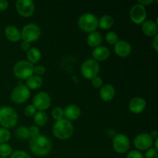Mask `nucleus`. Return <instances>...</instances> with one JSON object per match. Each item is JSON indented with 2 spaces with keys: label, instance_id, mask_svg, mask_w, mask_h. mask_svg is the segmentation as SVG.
I'll list each match as a JSON object with an SVG mask.
<instances>
[{
  "label": "nucleus",
  "instance_id": "obj_11",
  "mask_svg": "<svg viewBox=\"0 0 158 158\" xmlns=\"http://www.w3.org/2000/svg\"><path fill=\"white\" fill-rule=\"evenodd\" d=\"M154 139L148 133H142L136 136L134 140V144L137 151H147L152 148L154 144Z\"/></svg>",
  "mask_w": 158,
  "mask_h": 158
},
{
  "label": "nucleus",
  "instance_id": "obj_28",
  "mask_svg": "<svg viewBox=\"0 0 158 158\" xmlns=\"http://www.w3.org/2000/svg\"><path fill=\"white\" fill-rule=\"evenodd\" d=\"M11 133L9 129L4 127H0V144L6 143L10 140Z\"/></svg>",
  "mask_w": 158,
  "mask_h": 158
},
{
  "label": "nucleus",
  "instance_id": "obj_30",
  "mask_svg": "<svg viewBox=\"0 0 158 158\" xmlns=\"http://www.w3.org/2000/svg\"><path fill=\"white\" fill-rule=\"evenodd\" d=\"M52 117L56 121L63 119L64 117V112H63V108L60 107V106H56L55 108H53V110H52Z\"/></svg>",
  "mask_w": 158,
  "mask_h": 158
},
{
  "label": "nucleus",
  "instance_id": "obj_32",
  "mask_svg": "<svg viewBox=\"0 0 158 158\" xmlns=\"http://www.w3.org/2000/svg\"><path fill=\"white\" fill-rule=\"evenodd\" d=\"M10 158H31V157L26 151H16L12 152L10 155Z\"/></svg>",
  "mask_w": 158,
  "mask_h": 158
},
{
  "label": "nucleus",
  "instance_id": "obj_25",
  "mask_svg": "<svg viewBox=\"0 0 158 158\" xmlns=\"http://www.w3.org/2000/svg\"><path fill=\"white\" fill-rule=\"evenodd\" d=\"M33 120L37 127H43L48 121L47 114L44 111H36L33 116Z\"/></svg>",
  "mask_w": 158,
  "mask_h": 158
},
{
  "label": "nucleus",
  "instance_id": "obj_14",
  "mask_svg": "<svg viewBox=\"0 0 158 158\" xmlns=\"http://www.w3.org/2000/svg\"><path fill=\"white\" fill-rule=\"evenodd\" d=\"M132 51V46L129 42L126 40H119L114 45V52L120 57H127Z\"/></svg>",
  "mask_w": 158,
  "mask_h": 158
},
{
  "label": "nucleus",
  "instance_id": "obj_37",
  "mask_svg": "<svg viewBox=\"0 0 158 158\" xmlns=\"http://www.w3.org/2000/svg\"><path fill=\"white\" fill-rule=\"evenodd\" d=\"M126 158H144V157H143V154H141L139 151L133 150L128 153Z\"/></svg>",
  "mask_w": 158,
  "mask_h": 158
},
{
  "label": "nucleus",
  "instance_id": "obj_35",
  "mask_svg": "<svg viewBox=\"0 0 158 158\" xmlns=\"http://www.w3.org/2000/svg\"><path fill=\"white\" fill-rule=\"evenodd\" d=\"M144 158H158V152L154 148H151L150 149L147 150L145 155L143 156Z\"/></svg>",
  "mask_w": 158,
  "mask_h": 158
},
{
  "label": "nucleus",
  "instance_id": "obj_18",
  "mask_svg": "<svg viewBox=\"0 0 158 158\" xmlns=\"http://www.w3.org/2000/svg\"><path fill=\"white\" fill-rule=\"evenodd\" d=\"M110 51L105 46H97L94 48L92 52L93 59L97 62L106 60L110 56Z\"/></svg>",
  "mask_w": 158,
  "mask_h": 158
},
{
  "label": "nucleus",
  "instance_id": "obj_10",
  "mask_svg": "<svg viewBox=\"0 0 158 158\" xmlns=\"http://www.w3.org/2000/svg\"><path fill=\"white\" fill-rule=\"evenodd\" d=\"M51 104V98L49 94L45 91L37 93L32 100V105L36 110L43 111L48 109Z\"/></svg>",
  "mask_w": 158,
  "mask_h": 158
},
{
  "label": "nucleus",
  "instance_id": "obj_3",
  "mask_svg": "<svg viewBox=\"0 0 158 158\" xmlns=\"http://www.w3.org/2000/svg\"><path fill=\"white\" fill-rule=\"evenodd\" d=\"M19 116L13 107L5 106L0 108V125L2 127L9 129L16 125Z\"/></svg>",
  "mask_w": 158,
  "mask_h": 158
},
{
  "label": "nucleus",
  "instance_id": "obj_1",
  "mask_svg": "<svg viewBox=\"0 0 158 158\" xmlns=\"http://www.w3.org/2000/svg\"><path fill=\"white\" fill-rule=\"evenodd\" d=\"M29 148L37 156H46L52 150V142L49 137L40 134L39 137L29 140Z\"/></svg>",
  "mask_w": 158,
  "mask_h": 158
},
{
  "label": "nucleus",
  "instance_id": "obj_23",
  "mask_svg": "<svg viewBox=\"0 0 158 158\" xmlns=\"http://www.w3.org/2000/svg\"><path fill=\"white\" fill-rule=\"evenodd\" d=\"M26 56L28 61L32 64H34L40 61L41 59V52L36 47H30V49L26 52Z\"/></svg>",
  "mask_w": 158,
  "mask_h": 158
},
{
  "label": "nucleus",
  "instance_id": "obj_16",
  "mask_svg": "<svg viewBox=\"0 0 158 158\" xmlns=\"http://www.w3.org/2000/svg\"><path fill=\"white\" fill-rule=\"evenodd\" d=\"M63 112H64V117L69 121L77 120L81 115L80 108L75 104H69L66 106L63 110Z\"/></svg>",
  "mask_w": 158,
  "mask_h": 158
},
{
  "label": "nucleus",
  "instance_id": "obj_7",
  "mask_svg": "<svg viewBox=\"0 0 158 158\" xmlns=\"http://www.w3.org/2000/svg\"><path fill=\"white\" fill-rule=\"evenodd\" d=\"M21 32V39L23 41L30 43L39 40L41 35V29L38 25L35 23H29L25 25Z\"/></svg>",
  "mask_w": 158,
  "mask_h": 158
},
{
  "label": "nucleus",
  "instance_id": "obj_27",
  "mask_svg": "<svg viewBox=\"0 0 158 158\" xmlns=\"http://www.w3.org/2000/svg\"><path fill=\"white\" fill-rule=\"evenodd\" d=\"M12 152L13 151L12 147L7 143L0 144V157L7 158V157H9L12 154Z\"/></svg>",
  "mask_w": 158,
  "mask_h": 158
},
{
  "label": "nucleus",
  "instance_id": "obj_22",
  "mask_svg": "<svg viewBox=\"0 0 158 158\" xmlns=\"http://www.w3.org/2000/svg\"><path fill=\"white\" fill-rule=\"evenodd\" d=\"M43 80L41 77L33 74L26 80V86L29 89H39L43 85Z\"/></svg>",
  "mask_w": 158,
  "mask_h": 158
},
{
  "label": "nucleus",
  "instance_id": "obj_6",
  "mask_svg": "<svg viewBox=\"0 0 158 158\" xmlns=\"http://www.w3.org/2000/svg\"><path fill=\"white\" fill-rule=\"evenodd\" d=\"M100 66L99 62L96 61L94 59H87L81 65L80 72L84 78L88 80H92L94 77H97L100 73Z\"/></svg>",
  "mask_w": 158,
  "mask_h": 158
},
{
  "label": "nucleus",
  "instance_id": "obj_12",
  "mask_svg": "<svg viewBox=\"0 0 158 158\" xmlns=\"http://www.w3.org/2000/svg\"><path fill=\"white\" fill-rule=\"evenodd\" d=\"M130 18L136 24H142L147 18L146 8L139 3L134 5L130 10Z\"/></svg>",
  "mask_w": 158,
  "mask_h": 158
},
{
  "label": "nucleus",
  "instance_id": "obj_21",
  "mask_svg": "<svg viewBox=\"0 0 158 158\" xmlns=\"http://www.w3.org/2000/svg\"><path fill=\"white\" fill-rule=\"evenodd\" d=\"M86 42H87L88 46H89L90 47L96 48L99 46H101V43L103 42V37H102L100 32H97V31H94V32L89 33Z\"/></svg>",
  "mask_w": 158,
  "mask_h": 158
},
{
  "label": "nucleus",
  "instance_id": "obj_44",
  "mask_svg": "<svg viewBox=\"0 0 158 158\" xmlns=\"http://www.w3.org/2000/svg\"><path fill=\"white\" fill-rule=\"evenodd\" d=\"M0 158H6V157H0Z\"/></svg>",
  "mask_w": 158,
  "mask_h": 158
},
{
  "label": "nucleus",
  "instance_id": "obj_2",
  "mask_svg": "<svg viewBox=\"0 0 158 158\" xmlns=\"http://www.w3.org/2000/svg\"><path fill=\"white\" fill-rule=\"evenodd\" d=\"M74 132V127L71 121L63 118L56 121L52 127V134L60 140H66L70 138Z\"/></svg>",
  "mask_w": 158,
  "mask_h": 158
},
{
  "label": "nucleus",
  "instance_id": "obj_33",
  "mask_svg": "<svg viewBox=\"0 0 158 158\" xmlns=\"http://www.w3.org/2000/svg\"><path fill=\"white\" fill-rule=\"evenodd\" d=\"M91 83H92V86H94V88H101V86L103 85V80L102 79V77H94L91 80Z\"/></svg>",
  "mask_w": 158,
  "mask_h": 158
},
{
  "label": "nucleus",
  "instance_id": "obj_31",
  "mask_svg": "<svg viewBox=\"0 0 158 158\" xmlns=\"http://www.w3.org/2000/svg\"><path fill=\"white\" fill-rule=\"evenodd\" d=\"M29 138L30 139H33L35 138V137H39V136L40 135V127H37L36 125H32V126L29 127Z\"/></svg>",
  "mask_w": 158,
  "mask_h": 158
},
{
  "label": "nucleus",
  "instance_id": "obj_15",
  "mask_svg": "<svg viewBox=\"0 0 158 158\" xmlns=\"http://www.w3.org/2000/svg\"><path fill=\"white\" fill-rule=\"evenodd\" d=\"M147 106V102L143 97H136L131 99L129 103V109L131 113L139 114L143 112Z\"/></svg>",
  "mask_w": 158,
  "mask_h": 158
},
{
  "label": "nucleus",
  "instance_id": "obj_29",
  "mask_svg": "<svg viewBox=\"0 0 158 158\" xmlns=\"http://www.w3.org/2000/svg\"><path fill=\"white\" fill-rule=\"evenodd\" d=\"M106 40L109 44L115 45L119 41V36L115 32L110 31L106 34Z\"/></svg>",
  "mask_w": 158,
  "mask_h": 158
},
{
  "label": "nucleus",
  "instance_id": "obj_13",
  "mask_svg": "<svg viewBox=\"0 0 158 158\" xmlns=\"http://www.w3.org/2000/svg\"><path fill=\"white\" fill-rule=\"evenodd\" d=\"M35 3L32 0H18L15 9L21 16L29 17L35 12Z\"/></svg>",
  "mask_w": 158,
  "mask_h": 158
},
{
  "label": "nucleus",
  "instance_id": "obj_24",
  "mask_svg": "<svg viewBox=\"0 0 158 158\" xmlns=\"http://www.w3.org/2000/svg\"><path fill=\"white\" fill-rule=\"evenodd\" d=\"M114 19L111 15H103L98 19V26L102 29H108L113 26Z\"/></svg>",
  "mask_w": 158,
  "mask_h": 158
},
{
  "label": "nucleus",
  "instance_id": "obj_42",
  "mask_svg": "<svg viewBox=\"0 0 158 158\" xmlns=\"http://www.w3.org/2000/svg\"><path fill=\"white\" fill-rule=\"evenodd\" d=\"M150 135L151 136V137H152L153 139L158 138V132L157 131H155V130H154V131H151V133L150 134Z\"/></svg>",
  "mask_w": 158,
  "mask_h": 158
},
{
  "label": "nucleus",
  "instance_id": "obj_19",
  "mask_svg": "<svg viewBox=\"0 0 158 158\" xmlns=\"http://www.w3.org/2000/svg\"><path fill=\"white\" fill-rule=\"evenodd\" d=\"M5 35L6 39L11 42H17L21 40V32L13 25L6 26L5 29Z\"/></svg>",
  "mask_w": 158,
  "mask_h": 158
},
{
  "label": "nucleus",
  "instance_id": "obj_9",
  "mask_svg": "<svg viewBox=\"0 0 158 158\" xmlns=\"http://www.w3.org/2000/svg\"><path fill=\"white\" fill-rule=\"evenodd\" d=\"M131 147V142L127 136L123 134H117L113 139V148L119 154L127 152Z\"/></svg>",
  "mask_w": 158,
  "mask_h": 158
},
{
  "label": "nucleus",
  "instance_id": "obj_8",
  "mask_svg": "<svg viewBox=\"0 0 158 158\" xmlns=\"http://www.w3.org/2000/svg\"><path fill=\"white\" fill-rule=\"evenodd\" d=\"M30 97V89L26 85H19L12 89L10 94V98L14 103H25Z\"/></svg>",
  "mask_w": 158,
  "mask_h": 158
},
{
  "label": "nucleus",
  "instance_id": "obj_26",
  "mask_svg": "<svg viewBox=\"0 0 158 158\" xmlns=\"http://www.w3.org/2000/svg\"><path fill=\"white\" fill-rule=\"evenodd\" d=\"M15 136L22 140H28L29 138V128L25 126H20L15 131Z\"/></svg>",
  "mask_w": 158,
  "mask_h": 158
},
{
  "label": "nucleus",
  "instance_id": "obj_36",
  "mask_svg": "<svg viewBox=\"0 0 158 158\" xmlns=\"http://www.w3.org/2000/svg\"><path fill=\"white\" fill-rule=\"evenodd\" d=\"M46 67L43 65H38V66H34V70H33V73H35V75L37 76H43V74H45L46 73Z\"/></svg>",
  "mask_w": 158,
  "mask_h": 158
},
{
  "label": "nucleus",
  "instance_id": "obj_20",
  "mask_svg": "<svg viewBox=\"0 0 158 158\" xmlns=\"http://www.w3.org/2000/svg\"><path fill=\"white\" fill-rule=\"evenodd\" d=\"M142 31L148 36H154L157 35L158 31L157 23L151 19L145 20L142 23Z\"/></svg>",
  "mask_w": 158,
  "mask_h": 158
},
{
  "label": "nucleus",
  "instance_id": "obj_34",
  "mask_svg": "<svg viewBox=\"0 0 158 158\" xmlns=\"http://www.w3.org/2000/svg\"><path fill=\"white\" fill-rule=\"evenodd\" d=\"M24 113L27 117H33L35 113H36V109L32 104H29L26 106L24 110Z\"/></svg>",
  "mask_w": 158,
  "mask_h": 158
},
{
  "label": "nucleus",
  "instance_id": "obj_40",
  "mask_svg": "<svg viewBox=\"0 0 158 158\" xmlns=\"http://www.w3.org/2000/svg\"><path fill=\"white\" fill-rule=\"evenodd\" d=\"M20 47H21V49H23V51H26V52H27V51L30 49V43H27V42L23 41L21 44H20Z\"/></svg>",
  "mask_w": 158,
  "mask_h": 158
},
{
  "label": "nucleus",
  "instance_id": "obj_43",
  "mask_svg": "<svg viewBox=\"0 0 158 158\" xmlns=\"http://www.w3.org/2000/svg\"><path fill=\"white\" fill-rule=\"evenodd\" d=\"M157 143H158V138H157V139H154V143H154V149H156L157 151L158 150V146H157Z\"/></svg>",
  "mask_w": 158,
  "mask_h": 158
},
{
  "label": "nucleus",
  "instance_id": "obj_4",
  "mask_svg": "<svg viewBox=\"0 0 158 158\" xmlns=\"http://www.w3.org/2000/svg\"><path fill=\"white\" fill-rule=\"evenodd\" d=\"M78 26L83 32H92L98 27V18L90 12L83 13L79 18Z\"/></svg>",
  "mask_w": 158,
  "mask_h": 158
},
{
  "label": "nucleus",
  "instance_id": "obj_41",
  "mask_svg": "<svg viewBox=\"0 0 158 158\" xmlns=\"http://www.w3.org/2000/svg\"><path fill=\"white\" fill-rule=\"evenodd\" d=\"M153 2H154V0H139V1L137 2V3L142 5V6H143L144 7L146 6H149V5L152 4Z\"/></svg>",
  "mask_w": 158,
  "mask_h": 158
},
{
  "label": "nucleus",
  "instance_id": "obj_17",
  "mask_svg": "<svg viewBox=\"0 0 158 158\" xmlns=\"http://www.w3.org/2000/svg\"><path fill=\"white\" fill-rule=\"evenodd\" d=\"M100 96L103 101H110L115 96V88L110 83L103 84L100 89Z\"/></svg>",
  "mask_w": 158,
  "mask_h": 158
},
{
  "label": "nucleus",
  "instance_id": "obj_38",
  "mask_svg": "<svg viewBox=\"0 0 158 158\" xmlns=\"http://www.w3.org/2000/svg\"><path fill=\"white\" fill-rule=\"evenodd\" d=\"M9 7V2L7 0H0V11L6 10Z\"/></svg>",
  "mask_w": 158,
  "mask_h": 158
},
{
  "label": "nucleus",
  "instance_id": "obj_5",
  "mask_svg": "<svg viewBox=\"0 0 158 158\" xmlns=\"http://www.w3.org/2000/svg\"><path fill=\"white\" fill-rule=\"evenodd\" d=\"M34 65L28 60H19L13 67V73L15 77L20 80H27L33 75Z\"/></svg>",
  "mask_w": 158,
  "mask_h": 158
},
{
  "label": "nucleus",
  "instance_id": "obj_39",
  "mask_svg": "<svg viewBox=\"0 0 158 158\" xmlns=\"http://www.w3.org/2000/svg\"><path fill=\"white\" fill-rule=\"evenodd\" d=\"M152 46L156 52L158 51V34L154 35L152 40Z\"/></svg>",
  "mask_w": 158,
  "mask_h": 158
}]
</instances>
